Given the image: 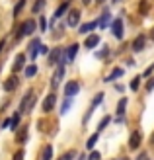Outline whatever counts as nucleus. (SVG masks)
<instances>
[{
    "label": "nucleus",
    "instance_id": "nucleus-1",
    "mask_svg": "<svg viewBox=\"0 0 154 160\" xmlns=\"http://www.w3.org/2000/svg\"><path fill=\"white\" fill-rule=\"evenodd\" d=\"M37 31V20L35 18H26L14 28V41H20L23 37H31Z\"/></svg>",
    "mask_w": 154,
    "mask_h": 160
},
{
    "label": "nucleus",
    "instance_id": "nucleus-2",
    "mask_svg": "<svg viewBox=\"0 0 154 160\" xmlns=\"http://www.w3.org/2000/svg\"><path fill=\"white\" fill-rule=\"evenodd\" d=\"M35 98H37V94H35L33 88H29V90L22 96V100H20V103H18V111H20L22 115H26V113H29V111L33 109V106H35Z\"/></svg>",
    "mask_w": 154,
    "mask_h": 160
},
{
    "label": "nucleus",
    "instance_id": "nucleus-3",
    "mask_svg": "<svg viewBox=\"0 0 154 160\" xmlns=\"http://www.w3.org/2000/svg\"><path fill=\"white\" fill-rule=\"evenodd\" d=\"M111 31V35L117 39V41H123V37H125V22H123V16H113V20L109 23V28Z\"/></svg>",
    "mask_w": 154,
    "mask_h": 160
},
{
    "label": "nucleus",
    "instance_id": "nucleus-4",
    "mask_svg": "<svg viewBox=\"0 0 154 160\" xmlns=\"http://www.w3.org/2000/svg\"><path fill=\"white\" fill-rule=\"evenodd\" d=\"M80 23H82V10H78V8H70L64 16V26L70 28V29H76Z\"/></svg>",
    "mask_w": 154,
    "mask_h": 160
},
{
    "label": "nucleus",
    "instance_id": "nucleus-5",
    "mask_svg": "<svg viewBox=\"0 0 154 160\" xmlns=\"http://www.w3.org/2000/svg\"><path fill=\"white\" fill-rule=\"evenodd\" d=\"M72 2H74V0H62V2H61L59 6H57V8H55V12H53V18L49 20V28H51V26H55V23L59 22L61 18H64V16H67V12H68L70 8H72Z\"/></svg>",
    "mask_w": 154,
    "mask_h": 160
},
{
    "label": "nucleus",
    "instance_id": "nucleus-6",
    "mask_svg": "<svg viewBox=\"0 0 154 160\" xmlns=\"http://www.w3.org/2000/svg\"><path fill=\"white\" fill-rule=\"evenodd\" d=\"M80 90H82V86H80V82L76 78H72V80H67L62 86V96L64 98H76V96L80 94Z\"/></svg>",
    "mask_w": 154,
    "mask_h": 160
},
{
    "label": "nucleus",
    "instance_id": "nucleus-7",
    "mask_svg": "<svg viewBox=\"0 0 154 160\" xmlns=\"http://www.w3.org/2000/svg\"><path fill=\"white\" fill-rule=\"evenodd\" d=\"M57 102H59V96H57V92L51 90V92L41 100V111H43L45 115H47V113H51V111L57 108Z\"/></svg>",
    "mask_w": 154,
    "mask_h": 160
},
{
    "label": "nucleus",
    "instance_id": "nucleus-8",
    "mask_svg": "<svg viewBox=\"0 0 154 160\" xmlns=\"http://www.w3.org/2000/svg\"><path fill=\"white\" fill-rule=\"evenodd\" d=\"M64 74H67V67L57 65V67H55V72H53V76H51V90H53V92L59 90L61 82L64 80Z\"/></svg>",
    "mask_w": 154,
    "mask_h": 160
},
{
    "label": "nucleus",
    "instance_id": "nucleus-9",
    "mask_svg": "<svg viewBox=\"0 0 154 160\" xmlns=\"http://www.w3.org/2000/svg\"><path fill=\"white\" fill-rule=\"evenodd\" d=\"M147 43H148V35L147 33H139V35H135V39L129 45H131L133 53H142L144 49H147Z\"/></svg>",
    "mask_w": 154,
    "mask_h": 160
},
{
    "label": "nucleus",
    "instance_id": "nucleus-10",
    "mask_svg": "<svg viewBox=\"0 0 154 160\" xmlns=\"http://www.w3.org/2000/svg\"><path fill=\"white\" fill-rule=\"evenodd\" d=\"M43 41L39 37H31L29 39V45H27V49H26V55H27V59L29 62H33L37 57H39V45H41Z\"/></svg>",
    "mask_w": 154,
    "mask_h": 160
},
{
    "label": "nucleus",
    "instance_id": "nucleus-11",
    "mask_svg": "<svg viewBox=\"0 0 154 160\" xmlns=\"http://www.w3.org/2000/svg\"><path fill=\"white\" fill-rule=\"evenodd\" d=\"M80 45L78 41H74V43H70V45H67L64 47V55H67V65H72V62L76 61V57H78V53H80Z\"/></svg>",
    "mask_w": 154,
    "mask_h": 160
},
{
    "label": "nucleus",
    "instance_id": "nucleus-12",
    "mask_svg": "<svg viewBox=\"0 0 154 160\" xmlns=\"http://www.w3.org/2000/svg\"><path fill=\"white\" fill-rule=\"evenodd\" d=\"M18 86H20V76L18 74H10L4 82H2V90L6 92V94H12V92H16L18 90Z\"/></svg>",
    "mask_w": 154,
    "mask_h": 160
},
{
    "label": "nucleus",
    "instance_id": "nucleus-13",
    "mask_svg": "<svg viewBox=\"0 0 154 160\" xmlns=\"http://www.w3.org/2000/svg\"><path fill=\"white\" fill-rule=\"evenodd\" d=\"M141 145H142V133H141V129H135L131 135H129L127 147H129V150H139Z\"/></svg>",
    "mask_w": 154,
    "mask_h": 160
},
{
    "label": "nucleus",
    "instance_id": "nucleus-14",
    "mask_svg": "<svg viewBox=\"0 0 154 160\" xmlns=\"http://www.w3.org/2000/svg\"><path fill=\"white\" fill-rule=\"evenodd\" d=\"M123 76H125V67H113L111 72L103 78V82L105 84H113V82H117V80H121Z\"/></svg>",
    "mask_w": 154,
    "mask_h": 160
},
{
    "label": "nucleus",
    "instance_id": "nucleus-15",
    "mask_svg": "<svg viewBox=\"0 0 154 160\" xmlns=\"http://www.w3.org/2000/svg\"><path fill=\"white\" fill-rule=\"evenodd\" d=\"M26 65H27V55L26 53H18L14 57V62H12V74H18L20 70H23Z\"/></svg>",
    "mask_w": 154,
    "mask_h": 160
},
{
    "label": "nucleus",
    "instance_id": "nucleus-16",
    "mask_svg": "<svg viewBox=\"0 0 154 160\" xmlns=\"http://www.w3.org/2000/svg\"><path fill=\"white\" fill-rule=\"evenodd\" d=\"M76 29H78V33H80V35L94 33V31L98 29V18H96V20H90V22H84V23H80V26H78Z\"/></svg>",
    "mask_w": 154,
    "mask_h": 160
},
{
    "label": "nucleus",
    "instance_id": "nucleus-17",
    "mask_svg": "<svg viewBox=\"0 0 154 160\" xmlns=\"http://www.w3.org/2000/svg\"><path fill=\"white\" fill-rule=\"evenodd\" d=\"M61 51H62V47H53V49H49V53H47V65L49 67H57L59 65V59H61Z\"/></svg>",
    "mask_w": 154,
    "mask_h": 160
},
{
    "label": "nucleus",
    "instance_id": "nucleus-18",
    "mask_svg": "<svg viewBox=\"0 0 154 160\" xmlns=\"http://www.w3.org/2000/svg\"><path fill=\"white\" fill-rule=\"evenodd\" d=\"M102 43V37H100V33H88L86 35V39H84V47L86 49H90V51H94V49H98V45Z\"/></svg>",
    "mask_w": 154,
    "mask_h": 160
},
{
    "label": "nucleus",
    "instance_id": "nucleus-19",
    "mask_svg": "<svg viewBox=\"0 0 154 160\" xmlns=\"http://www.w3.org/2000/svg\"><path fill=\"white\" fill-rule=\"evenodd\" d=\"M111 20H113V14H111L109 8H105V10L100 14V18H98V29H107Z\"/></svg>",
    "mask_w": 154,
    "mask_h": 160
},
{
    "label": "nucleus",
    "instance_id": "nucleus-20",
    "mask_svg": "<svg viewBox=\"0 0 154 160\" xmlns=\"http://www.w3.org/2000/svg\"><path fill=\"white\" fill-rule=\"evenodd\" d=\"M27 135H29V125H22L16 131V142L18 145H26L27 142Z\"/></svg>",
    "mask_w": 154,
    "mask_h": 160
},
{
    "label": "nucleus",
    "instance_id": "nucleus-21",
    "mask_svg": "<svg viewBox=\"0 0 154 160\" xmlns=\"http://www.w3.org/2000/svg\"><path fill=\"white\" fill-rule=\"evenodd\" d=\"M37 31H41V33H47V31H49V18H47L45 14L37 16Z\"/></svg>",
    "mask_w": 154,
    "mask_h": 160
},
{
    "label": "nucleus",
    "instance_id": "nucleus-22",
    "mask_svg": "<svg viewBox=\"0 0 154 160\" xmlns=\"http://www.w3.org/2000/svg\"><path fill=\"white\" fill-rule=\"evenodd\" d=\"M37 72H39V68H37V65H35V62H29V65H26V67H23V76H26L27 80L35 78V76H37Z\"/></svg>",
    "mask_w": 154,
    "mask_h": 160
},
{
    "label": "nucleus",
    "instance_id": "nucleus-23",
    "mask_svg": "<svg viewBox=\"0 0 154 160\" xmlns=\"http://www.w3.org/2000/svg\"><path fill=\"white\" fill-rule=\"evenodd\" d=\"M26 6H27V0H16V4H14V8H12V18H14V20L20 18Z\"/></svg>",
    "mask_w": 154,
    "mask_h": 160
},
{
    "label": "nucleus",
    "instance_id": "nucleus-24",
    "mask_svg": "<svg viewBox=\"0 0 154 160\" xmlns=\"http://www.w3.org/2000/svg\"><path fill=\"white\" fill-rule=\"evenodd\" d=\"M45 6H47V0H35V2L31 4V14H33V16H39V14H43Z\"/></svg>",
    "mask_w": 154,
    "mask_h": 160
},
{
    "label": "nucleus",
    "instance_id": "nucleus-25",
    "mask_svg": "<svg viewBox=\"0 0 154 160\" xmlns=\"http://www.w3.org/2000/svg\"><path fill=\"white\" fill-rule=\"evenodd\" d=\"M20 121H22V113H20L18 109H16L14 113L10 115V129H12L14 133L18 131V127H20Z\"/></svg>",
    "mask_w": 154,
    "mask_h": 160
},
{
    "label": "nucleus",
    "instance_id": "nucleus-26",
    "mask_svg": "<svg viewBox=\"0 0 154 160\" xmlns=\"http://www.w3.org/2000/svg\"><path fill=\"white\" fill-rule=\"evenodd\" d=\"M127 106H129V100H127V96H123V98H119V102H117V108H115V115H125Z\"/></svg>",
    "mask_w": 154,
    "mask_h": 160
},
{
    "label": "nucleus",
    "instance_id": "nucleus-27",
    "mask_svg": "<svg viewBox=\"0 0 154 160\" xmlns=\"http://www.w3.org/2000/svg\"><path fill=\"white\" fill-rule=\"evenodd\" d=\"M109 55H111V49H109V45H103L102 49H98V51L94 53V57L98 59V61H103V59H107Z\"/></svg>",
    "mask_w": 154,
    "mask_h": 160
},
{
    "label": "nucleus",
    "instance_id": "nucleus-28",
    "mask_svg": "<svg viewBox=\"0 0 154 160\" xmlns=\"http://www.w3.org/2000/svg\"><path fill=\"white\" fill-rule=\"evenodd\" d=\"M72 100H74V98H64V100L61 102V108H59V113H61V115H67L68 111H70V108H72Z\"/></svg>",
    "mask_w": 154,
    "mask_h": 160
},
{
    "label": "nucleus",
    "instance_id": "nucleus-29",
    "mask_svg": "<svg viewBox=\"0 0 154 160\" xmlns=\"http://www.w3.org/2000/svg\"><path fill=\"white\" fill-rule=\"evenodd\" d=\"M103 100H105V94H103V92H98V94H96L94 98H92V102H90V108H92V109L100 108L102 103H103Z\"/></svg>",
    "mask_w": 154,
    "mask_h": 160
},
{
    "label": "nucleus",
    "instance_id": "nucleus-30",
    "mask_svg": "<svg viewBox=\"0 0 154 160\" xmlns=\"http://www.w3.org/2000/svg\"><path fill=\"white\" fill-rule=\"evenodd\" d=\"M41 160H53V145H45L41 148Z\"/></svg>",
    "mask_w": 154,
    "mask_h": 160
},
{
    "label": "nucleus",
    "instance_id": "nucleus-31",
    "mask_svg": "<svg viewBox=\"0 0 154 160\" xmlns=\"http://www.w3.org/2000/svg\"><path fill=\"white\" fill-rule=\"evenodd\" d=\"M98 139H100V133L96 131L94 135H90L88 137V141H86V150H92L94 147H96V142H98Z\"/></svg>",
    "mask_w": 154,
    "mask_h": 160
},
{
    "label": "nucleus",
    "instance_id": "nucleus-32",
    "mask_svg": "<svg viewBox=\"0 0 154 160\" xmlns=\"http://www.w3.org/2000/svg\"><path fill=\"white\" fill-rule=\"evenodd\" d=\"M111 121H113V117H111L109 113H107V115H103V117H102V121L98 123V133H102V131H103V129H105V127H107Z\"/></svg>",
    "mask_w": 154,
    "mask_h": 160
},
{
    "label": "nucleus",
    "instance_id": "nucleus-33",
    "mask_svg": "<svg viewBox=\"0 0 154 160\" xmlns=\"http://www.w3.org/2000/svg\"><path fill=\"white\" fill-rule=\"evenodd\" d=\"M141 86H142V78H141V76H133V80L129 82V88H131L133 92H139Z\"/></svg>",
    "mask_w": 154,
    "mask_h": 160
},
{
    "label": "nucleus",
    "instance_id": "nucleus-34",
    "mask_svg": "<svg viewBox=\"0 0 154 160\" xmlns=\"http://www.w3.org/2000/svg\"><path fill=\"white\" fill-rule=\"evenodd\" d=\"M78 156V152H76V150H67V152H62L59 158H57V160H74Z\"/></svg>",
    "mask_w": 154,
    "mask_h": 160
},
{
    "label": "nucleus",
    "instance_id": "nucleus-35",
    "mask_svg": "<svg viewBox=\"0 0 154 160\" xmlns=\"http://www.w3.org/2000/svg\"><path fill=\"white\" fill-rule=\"evenodd\" d=\"M94 111H96V109H92V108H88V109H86V113H84V117H82V127H86V125H88L90 117L94 115Z\"/></svg>",
    "mask_w": 154,
    "mask_h": 160
},
{
    "label": "nucleus",
    "instance_id": "nucleus-36",
    "mask_svg": "<svg viewBox=\"0 0 154 160\" xmlns=\"http://www.w3.org/2000/svg\"><path fill=\"white\" fill-rule=\"evenodd\" d=\"M12 160H26V150H23V148H18V150L12 154Z\"/></svg>",
    "mask_w": 154,
    "mask_h": 160
},
{
    "label": "nucleus",
    "instance_id": "nucleus-37",
    "mask_svg": "<svg viewBox=\"0 0 154 160\" xmlns=\"http://www.w3.org/2000/svg\"><path fill=\"white\" fill-rule=\"evenodd\" d=\"M86 160H102V152H100V150H90V154H88L86 156Z\"/></svg>",
    "mask_w": 154,
    "mask_h": 160
},
{
    "label": "nucleus",
    "instance_id": "nucleus-38",
    "mask_svg": "<svg viewBox=\"0 0 154 160\" xmlns=\"http://www.w3.org/2000/svg\"><path fill=\"white\" fill-rule=\"evenodd\" d=\"M152 72H154V62H150V65H148L147 68H144V72L141 74V78H144V80H147L148 76H152Z\"/></svg>",
    "mask_w": 154,
    "mask_h": 160
},
{
    "label": "nucleus",
    "instance_id": "nucleus-39",
    "mask_svg": "<svg viewBox=\"0 0 154 160\" xmlns=\"http://www.w3.org/2000/svg\"><path fill=\"white\" fill-rule=\"evenodd\" d=\"M147 10H148V0H141L139 2V12L142 16H147Z\"/></svg>",
    "mask_w": 154,
    "mask_h": 160
},
{
    "label": "nucleus",
    "instance_id": "nucleus-40",
    "mask_svg": "<svg viewBox=\"0 0 154 160\" xmlns=\"http://www.w3.org/2000/svg\"><path fill=\"white\" fill-rule=\"evenodd\" d=\"M144 90H147V92H152V90H154V76H148V78H147Z\"/></svg>",
    "mask_w": 154,
    "mask_h": 160
},
{
    "label": "nucleus",
    "instance_id": "nucleus-41",
    "mask_svg": "<svg viewBox=\"0 0 154 160\" xmlns=\"http://www.w3.org/2000/svg\"><path fill=\"white\" fill-rule=\"evenodd\" d=\"M113 121H115L117 125H125V123H127V117H125V115H115V119H113Z\"/></svg>",
    "mask_w": 154,
    "mask_h": 160
},
{
    "label": "nucleus",
    "instance_id": "nucleus-42",
    "mask_svg": "<svg viewBox=\"0 0 154 160\" xmlns=\"http://www.w3.org/2000/svg\"><path fill=\"white\" fill-rule=\"evenodd\" d=\"M113 86H115V90H117L119 94H123V92H125V88H127L125 84H121V82H119V80H117V82H113Z\"/></svg>",
    "mask_w": 154,
    "mask_h": 160
},
{
    "label": "nucleus",
    "instance_id": "nucleus-43",
    "mask_svg": "<svg viewBox=\"0 0 154 160\" xmlns=\"http://www.w3.org/2000/svg\"><path fill=\"white\" fill-rule=\"evenodd\" d=\"M47 53H49V47H47L45 43H41V45H39V55H45V57H47Z\"/></svg>",
    "mask_w": 154,
    "mask_h": 160
},
{
    "label": "nucleus",
    "instance_id": "nucleus-44",
    "mask_svg": "<svg viewBox=\"0 0 154 160\" xmlns=\"http://www.w3.org/2000/svg\"><path fill=\"white\" fill-rule=\"evenodd\" d=\"M6 39H0V57H2V53H4V49H6Z\"/></svg>",
    "mask_w": 154,
    "mask_h": 160
},
{
    "label": "nucleus",
    "instance_id": "nucleus-45",
    "mask_svg": "<svg viewBox=\"0 0 154 160\" xmlns=\"http://www.w3.org/2000/svg\"><path fill=\"white\" fill-rule=\"evenodd\" d=\"M80 4L86 8V6H92V4H94V0H80Z\"/></svg>",
    "mask_w": 154,
    "mask_h": 160
},
{
    "label": "nucleus",
    "instance_id": "nucleus-46",
    "mask_svg": "<svg viewBox=\"0 0 154 160\" xmlns=\"http://www.w3.org/2000/svg\"><path fill=\"white\" fill-rule=\"evenodd\" d=\"M127 67H135V59L129 57V59H127Z\"/></svg>",
    "mask_w": 154,
    "mask_h": 160
},
{
    "label": "nucleus",
    "instance_id": "nucleus-47",
    "mask_svg": "<svg viewBox=\"0 0 154 160\" xmlns=\"http://www.w3.org/2000/svg\"><path fill=\"white\" fill-rule=\"evenodd\" d=\"M137 160H147V152H141L139 156H137Z\"/></svg>",
    "mask_w": 154,
    "mask_h": 160
},
{
    "label": "nucleus",
    "instance_id": "nucleus-48",
    "mask_svg": "<svg viewBox=\"0 0 154 160\" xmlns=\"http://www.w3.org/2000/svg\"><path fill=\"white\" fill-rule=\"evenodd\" d=\"M105 2H107V0H94V4H98V6H103Z\"/></svg>",
    "mask_w": 154,
    "mask_h": 160
},
{
    "label": "nucleus",
    "instance_id": "nucleus-49",
    "mask_svg": "<svg viewBox=\"0 0 154 160\" xmlns=\"http://www.w3.org/2000/svg\"><path fill=\"white\" fill-rule=\"evenodd\" d=\"M148 142H150V145L154 147V131H152V135H150V139H148Z\"/></svg>",
    "mask_w": 154,
    "mask_h": 160
},
{
    "label": "nucleus",
    "instance_id": "nucleus-50",
    "mask_svg": "<svg viewBox=\"0 0 154 160\" xmlns=\"http://www.w3.org/2000/svg\"><path fill=\"white\" fill-rule=\"evenodd\" d=\"M76 160H86V154H78V158Z\"/></svg>",
    "mask_w": 154,
    "mask_h": 160
},
{
    "label": "nucleus",
    "instance_id": "nucleus-51",
    "mask_svg": "<svg viewBox=\"0 0 154 160\" xmlns=\"http://www.w3.org/2000/svg\"><path fill=\"white\" fill-rule=\"evenodd\" d=\"M123 0H111V4H121Z\"/></svg>",
    "mask_w": 154,
    "mask_h": 160
},
{
    "label": "nucleus",
    "instance_id": "nucleus-52",
    "mask_svg": "<svg viewBox=\"0 0 154 160\" xmlns=\"http://www.w3.org/2000/svg\"><path fill=\"white\" fill-rule=\"evenodd\" d=\"M150 39H154V28L150 29Z\"/></svg>",
    "mask_w": 154,
    "mask_h": 160
},
{
    "label": "nucleus",
    "instance_id": "nucleus-53",
    "mask_svg": "<svg viewBox=\"0 0 154 160\" xmlns=\"http://www.w3.org/2000/svg\"><path fill=\"white\" fill-rule=\"evenodd\" d=\"M0 70H2V61H0Z\"/></svg>",
    "mask_w": 154,
    "mask_h": 160
},
{
    "label": "nucleus",
    "instance_id": "nucleus-54",
    "mask_svg": "<svg viewBox=\"0 0 154 160\" xmlns=\"http://www.w3.org/2000/svg\"><path fill=\"white\" fill-rule=\"evenodd\" d=\"M147 160H148V158H147Z\"/></svg>",
    "mask_w": 154,
    "mask_h": 160
}]
</instances>
